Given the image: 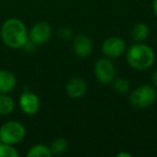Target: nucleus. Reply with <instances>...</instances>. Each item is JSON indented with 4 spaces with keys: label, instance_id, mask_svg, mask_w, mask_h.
Here are the masks:
<instances>
[{
    "label": "nucleus",
    "instance_id": "f257e3e1",
    "mask_svg": "<svg viewBox=\"0 0 157 157\" xmlns=\"http://www.w3.org/2000/svg\"><path fill=\"white\" fill-rule=\"evenodd\" d=\"M0 36L2 42L10 48H24L28 42V31L26 26L21 20L15 17L8 18L5 21L1 28Z\"/></svg>",
    "mask_w": 157,
    "mask_h": 157
},
{
    "label": "nucleus",
    "instance_id": "f03ea898",
    "mask_svg": "<svg viewBox=\"0 0 157 157\" xmlns=\"http://www.w3.org/2000/svg\"><path fill=\"white\" fill-rule=\"evenodd\" d=\"M127 63L136 70H146L152 67L155 61L154 51L148 45L137 43L128 50L126 55Z\"/></svg>",
    "mask_w": 157,
    "mask_h": 157
},
{
    "label": "nucleus",
    "instance_id": "7ed1b4c3",
    "mask_svg": "<svg viewBox=\"0 0 157 157\" xmlns=\"http://www.w3.org/2000/svg\"><path fill=\"white\" fill-rule=\"evenodd\" d=\"M157 99V92L150 85H141L132 90L129 101L135 108L145 109L153 105Z\"/></svg>",
    "mask_w": 157,
    "mask_h": 157
},
{
    "label": "nucleus",
    "instance_id": "20e7f679",
    "mask_svg": "<svg viewBox=\"0 0 157 157\" xmlns=\"http://www.w3.org/2000/svg\"><path fill=\"white\" fill-rule=\"evenodd\" d=\"M25 127L16 121H10L0 127V141L11 145L20 143L25 138Z\"/></svg>",
    "mask_w": 157,
    "mask_h": 157
},
{
    "label": "nucleus",
    "instance_id": "39448f33",
    "mask_svg": "<svg viewBox=\"0 0 157 157\" xmlns=\"http://www.w3.org/2000/svg\"><path fill=\"white\" fill-rule=\"evenodd\" d=\"M95 75L100 83H111L115 78V67L113 63L108 58H101L97 60L95 65Z\"/></svg>",
    "mask_w": 157,
    "mask_h": 157
},
{
    "label": "nucleus",
    "instance_id": "423d86ee",
    "mask_svg": "<svg viewBox=\"0 0 157 157\" xmlns=\"http://www.w3.org/2000/svg\"><path fill=\"white\" fill-rule=\"evenodd\" d=\"M126 44L120 37H110L102 43V52L109 58H117L124 53Z\"/></svg>",
    "mask_w": 157,
    "mask_h": 157
},
{
    "label": "nucleus",
    "instance_id": "0eeeda50",
    "mask_svg": "<svg viewBox=\"0 0 157 157\" xmlns=\"http://www.w3.org/2000/svg\"><path fill=\"white\" fill-rule=\"evenodd\" d=\"M52 36V29L50 25L44 22H39L33 26L29 31V39L33 44H43L48 41Z\"/></svg>",
    "mask_w": 157,
    "mask_h": 157
},
{
    "label": "nucleus",
    "instance_id": "6e6552de",
    "mask_svg": "<svg viewBox=\"0 0 157 157\" xmlns=\"http://www.w3.org/2000/svg\"><path fill=\"white\" fill-rule=\"evenodd\" d=\"M20 107L22 111L27 115H33L40 108L39 97L28 90H25L20 97Z\"/></svg>",
    "mask_w": 157,
    "mask_h": 157
},
{
    "label": "nucleus",
    "instance_id": "1a4fd4ad",
    "mask_svg": "<svg viewBox=\"0 0 157 157\" xmlns=\"http://www.w3.org/2000/svg\"><path fill=\"white\" fill-rule=\"evenodd\" d=\"M66 92L70 98H82L87 92V83L82 78H73L66 85Z\"/></svg>",
    "mask_w": 157,
    "mask_h": 157
},
{
    "label": "nucleus",
    "instance_id": "9d476101",
    "mask_svg": "<svg viewBox=\"0 0 157 157\" xmlns=\"http://www.w3.org/2000/svg\"><path fill=\"white\" fill-rule=\"evenodd\" d=\"M93 50V43L87 36L80 33L73 40V51L78 57H87Z\"/></svg>",
    "mask_w": 157,
    "mask_h": 157
},
{
    "label": "nucleus",
    "instance_id": "9b49d317",
    "mask_svg": "<svg viewBox=\"0 0 157 157\" xmlns=\"http://www.w3.org/2000/svg\"><path fill=\"white\" fill-rule=\"evenodd\" d=\"M16 86V78L9 70H0V94H8Z\"/></svg>",
    "mask_w": 157,
    "mask_h": 157
},
{
    "label": "nucleus",
    "instance_id": "f8f14e48",
    "mask_svg": "<svg viewBox=\"0 0 157 157\" xmlns=\"http://www.w3.org/2000/svg\"><path fill=\"white\" fill-rule=\"evenodd\" d=\"M14 100L7 94H0V115H9L14 110Z\"/></svg>",
    "mask_w": 157,
    "mask_h": 157
},
{
    "label": "nucleus",
    "instance_id": "ddd939ff",
    "mask_svg": "<svg viewBox=\"0 0 157 157\" xmlns=\"http://www.w3.org/2000/svg\"><path fill=\"white\" fill-rule=\"evenodd\" d=\"M52 155L53 154L50 147H48L44 144H36V145L31 146L27 152L28 157H51Z\"/></svg>",
    "mask_w": 157,
    "mask_h": 157
},
{
    "label": "nucleus",
    "instance_id": "4468645a",
    "mask_svg": "<svg viewBox=\"0 0 157 157\" xmlns=\"http://www.w3.org/2000/svg\"><path fill=\"white\" fill-rule=\"evenodd\" d=\"M148 27L144 23H138L132 28V38L137 42H142L147 38L148 36Z\"/></svg>",
    "mask_w": 157,
    "mask_h": 157
},
{
    "label": "nucleus",
    "instance_id": "2eb2a0df",
    "mask_svg": "<svg viewBox=\"0 0 157 157\" xmlns=\"http://www.w3.org/2000/svg\"><path fill=\"white\" fill-rule=\"evenodd\" d=\"M67 147H68L67 141L65 139H63V138H58V139H55L52 142L50 150L52 152V154L59 155V154H63V152H66Z\"/></svg>",
    "mask_w": 157,
    "mask_h": 157
},
{
    "label": "nucleus",
    "instance_id": "dca6fc26",
    "mask_svg": "<svg viewBox=\"0 0 157 157\" xmlns=\"http://www.w3.org/2000/svg\"><path fill=\"white\" fill-rule=\"evenodd\" d=\"M20 154L11 144L0 141V157H18Z\"/></svg>",
    "mask_w": 157,
    "mask_h": 157
},
{
    "label": "nucleus",
    "instance_id": "f3484780",
    "mask_svg": "<svg viewBox=\"0 0 157 157\" xmlns=\"http://www.w3.org/2000/svg\"><path fill=\"white\" fill-rule=\"evenodd\" d=\"M113 88L116 93L118 94H126L127 92L129 90L130 86H129V82L125 78H115L113 80Z\"/></svg>",
    "mask_w": 157,
    "mask_h": 157
},
{
    "label": "nucleus",
    "instance_id": "a211bd4d",
    "mask_svg": "<svg viewBox=\"0 0 157 157\" xmlns=\"http://www.w3.org/2000/svg\"><path fill=\"white\" fill-rule=\"evenodd\" d=\"M152 82H153V84H154V86L157 88V70L156 71L153 73V75H152Z\"/></svg>",
    "mask_w": 157,
    "mask_h": 157
},
{
    "label": "nucleus",
    "instance_id": "6ab92c4d",
    "mask_svg": "<svg viewBox=\"0 0 157 157\" xmlns=\"http://www.w3.org/2000/svg\"><path fill=\"white\" fill-rule=\"evenodd\" d=\"M131 157V154L129 153H125V152H122V153H118L117 154V157Z\"/></svg>",
    "mask_w": 157,
    "mask_h": 157
},
{
    "label": "nucleus",
    "instance_id": "aec40b11",
    "mask_svg": "<svg viewBox=\"0 0 157 157\" xmlns=\"http://www.w3.org/2000/svg\"><path fill=\"white\" fill-rule=\"evenodd\" d=\"M153 10H154L155 15L157 16V0H154V3H153Z\"/></svg>",
    "mask_w": 157,
    "mask_h": 157
}]
</instances>
